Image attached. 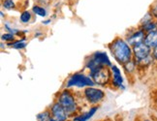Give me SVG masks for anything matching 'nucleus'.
Instances as JSON below:
<instances>
[{
    "instance_id": "12",
    "label": "nucleus",
    "mask_w": 157,
    "mask_h": 121,
    "mask_svg": "<svg viewBox=\"0 0 157 121\" xmlns=\"http://www.w3.org/2000/svg\"><path fill=\"white\" fill-rule=\"evenodd\" d=\"M144 43L146 44L147 47H149L151 50L154 48L155 47H157V30H154V31H150V32L147 33L146 37H144Z\"/></svg>"
},
{
    "instance_id": "14",
    "label": "nucleus",
    "mask_w": 157,
    "mask_h": 121,
    "mask_svg": "<svg viewBox=\"0 0 157 121\" xmlns=\"http://www.w3.org/2000/svg\"><path fill=\"white\" fill-rule=\"evenodd\" d=\"M51 118H52V114L50 110H47L37 115V121H50Z\"/></svg>"
},
{
    "instance_id": "17",
    "label": "nucleus",
    "mask_w": 157,
    "mask_h": 121,
    "mask_svg": "<svg viewBox=\"0 0 157 121\" xmlns=\"http://www.w3.org/2000/svg\"><path fill=\"white\" fill-rule=\"evenodd\" d=\"M26 42L25 40H19V41H16L14 43H11V47L16 48V50H22L26 47Z\"/></svg>"
},
{
    "instance_id": "1",
    "label": "nucleus",
    "mask_w": 157,
    "mask_h": 121,
    "mask_svg": "<svg viewBox=\"0 0 157 121\" xmlns=\"http://www.w3.org/2000/svg\"><path fill=\"white\" fill-rule=\"evenodd\" d=\"M109 48H110L114 59L119 64L125 65L127 62L132 60L133 50L131 46L125 40L119 37L116 38L109 45Z\"/></svg>"
},
{
    "instance_id": "10",
    "label": "nucleus",
    "mask_w": 157,
    "mask_h": 121,
    "mask_svg": "<svg viewBox=\"0 0 157 121\" xmlns=\"http://www.w3.org/2000/svg\"><path fill=\"white\" fill-rule=\"evenodd\" d=\"M111 70H112V75H113V81H112L113 85L114 87L124 90L125 87L123 85V78L121 77V72H120V70L116 65H112Z\"/></svg>"
},
{
    "instance_id": "25",
    "label": "nucleus",
    "mask_w": 157,
    "mask_h": 121,
    "mask_svg": "<svg viewBox=\"0 0 157 121\" xmlns=\"http://www.w3.org/2000/svg\"><path fill=\"white\" fill-rule=\"evenodd\" d=\"M50 121H57V120H56V119H54L53 117H52V118L50 119Z\"/></svg>"
},
{
    "instance_id": "24",
    "label": "nucleus",
    "mask_w": 157,
    "mask_h": 121,
    "mask_svg": "<svg viewBox=\"0 0 157 121\" xmlns=\"http://www.w3.org/2000/svg\"><path fill=\"white\" fill-rule=\"evenodd\" d=\"M51 22H52V20H47V21H43L42 23H43V24H49V23H51Z\"/></svg>"
},
{
    "instance_id": "4",
    "label": "nucleus",
    "mask_w": 157,
    "mask_h": 121,
    "mask_svg": "<svg viewBox=\"0 0 157 121\" xmlns=\"http://www.w3.org/2000/svg\"><path fill=\"white\" fill-rule=\"evenodd\" d=\"M99 66H105V67H111L112 66L108 54L104 51H95L89 57V59H87L86 64V67L89 70V72L99 67Z\"/></svg>"
},
{
    "instance_id": "3",
    "label": "nucleus",
    "mask_w": 157,
    "mask_h": 121,
    "mask_svg": "<svg viewBox=\"0 0 157 121\" xmlns=\"http://www.w3.org/2000/svg\"><path fill=\"white\" fill-rule=\"evenodd\" d=\"M94 84L95 82L90 78V76H86L83 73H75L66 81V87H92L94 86Z\"/></svg>"
},
{
    "instance_id": "7",
    "label": "nucleus",
    "mask_w": 157,
    "mask_h": 121,
    "mask_svg": "<svg viewBox=\"0 0 157 121\" xmlns=\"http://www.w3.org/2000/svg\"><path fill=\"white\" fill-rule=\"evenodd\" d=\"M133 50V54H134V61L136 64L140 63L143 60L148 58L149 56H151V48L147 47L144 43H141L137 46H134L132 47Z\"/></svg>"
},
{
    "instance_id": "19",
    "label": "nucleus",
    "mask_w": 157,
    "mask_h": 121,
    "mask_svg": "<svg viewBox=\"0 0 157 121\" xmlns=\"http://www.w3.org/2000/svg\"><path fill=\"white\" fill-rule=\"evenodd\" d=\"M124 66V69H125V71L127 72V73H132L133 71L135 70V68H136V62L135 61H133V60H131V61H129V62H127L125 65H123Z\"/></svg>"
},
{
    "instance_id": "26",
    "label": "nucleus",
    "mask_w": 157,
    "mask_h": 121,
    "mask_svg": "<svg viewBox=\"0 0 157 121\" xmlns=\"http://www.w3.org/2000/svg\"><path fill=\"white\" fill-rule=\"evenodd\" d=\"M143 121H151L150 119H144V120H143Z\"/></svg>"
},
{
    "instance_id": "18",
    "label": "nucleus",
    "mask_w": 157,
    "mask_h": 121,
    "mask_svg": "<svg viewBox=\"0 0 157 121\" xmlns=\"http://www.w3.org/2000/svg\"><path fill=\"white\" fill-rule=\"evenodd\" d=\"M153 19H154V17H153V16L151 14H150V12H147V13L144 15V17L141 21V27L144 26V25H146V24H147L149 22L153 21Z\"/></svg>"
},
{
    "instance_id": "28",
    "label": "nucleus",
    "mask_w": 157,
    "mask_h": 121,
    "mask_svg": "<svg viewBox=\"0 0 157 121\" xmlns=\"http://www.w3.org/2000/svg\"></svg>"
},
{
    "instance_id": "2",
    "label": "nucleus",
    "mask_w": 157,
    "mask_h": 121,
    "mask_svg": "<svg viewBox=\"0 0 157 121\" xmlns=\"http://www.w3.org/2000/svg\"><path fill=\"white\" fill-rule=\"evenodd\" d=\"M57 102L62 108L65 110L66 113L68 114V116H74L77 114L78 115V104L76 102V99L74 95L72 94L68 89H64L58 94Z\"/></svg>"
},
{
    "instance_id": "6",
    "label": "nucleus",
    "mask_w": 157,
    "mask_h": 121,
    "mask_svg": "<svg viewBox=\"0 0 157 121\" xmlns=\"http://www.w3.org/2000/svg\"><path fill=\"white\" fill-rule=\"evenodd\" d=\"M84 99L87 101L88 104L93 106H98V104L105 99V92L102 89L95 87H86L83 91Z\"/></svg>"
},
{
    "instance_id": "11",
    "label": "nucleus",
    "mask_w": 157,
    "mask_h": 121,
    "mask_svg": "<svg viewBox=\"0 0 157 121\" xmlns=\"http://www.w3.org/2000/svg\"><path fill=\"white\" fill-rule=\"evenodd\" d=\"M98 108H99V106H93L90 108L86 112L80 113V114H78V115H76L73 118V120L74 121H88L90 118H92L94 116V114L98 111Z\"/></svg>"
},
{
    "instance_id": "20",
    "label": "nucleus",
    "mask_w": 157,
    "mask_h": 121,
    "mask_svg": "<svg viewBox=\"0 0 157 121\" xmlns=\"http://www.w3.org/2000/svg\"><path fill=\"white\" fill-rule=\"evenodd\" d=\"M2 6L5 9L11 10V9L15 8V2H14V0H3Z\"/></svg>"
},
{
    "instance_id": "16",
    "label": "nucleus",
    "mask_w": 157,
    "mask_h": 121,
    "mask_svg": "<svg viewBox=\"0 0 157 121\" xmlns=\"http://www.w3.org/2000/svg\"><path fill=\"white\" fill-rule=\"evenodd\" d=\"M31 20V13H30L29 11H23L22 13L21 14V17H20V21L21 23L23 24H26L30 21Z\"/></svg>"
},
{
    "instance_id": "8",
    "label": "nucleus",
    "mask_w": 157,
    "mask_h": 121,
    "mask_svg": "<svg viewBox=\"0 0 157 121\" xmlns=\"http://www.w3.org/2000/svg\"><path fill=\"white\" fill-rule=\"evenodd\" d=\"M50 112L52 114V117L56 119L57 121H67L68 119V114L66 113L65 110L62 108V106L56 101L50 108Z\"/></svg>"
},
{
    "instance_id": "15",
    "label": "nucleus",
    "mask_w": 157,
    "mask_h": 121,
    "mask_svg": "<svg viewBox=\"0 0 157 121\" xmlns=\"http://www.w3.org/2000/svg\"><path fill=\"white\" fill-rule=\"evenodd\" d=\"M32 12L37 16H40V17H46L47 16V11L46 9H44L43 7H41V6H38V5H34L32 7Z\"/></svg>"
},
{
    "instance_id": "13",
    "label": "nucleus",
    "mask_w": 157,
    "mask_h": 121,
    "mask_svg": "<svg viewBox=\"0 0 157 121\" xmlns=\"http://www.w3.org/2000/svg\"><path fill=\"white\" fill-rule=\"evenodd\" d=\"M140 28H142L146 33H148L150 31H154V30H157V21H153L149 22V23L146 24V25L140 27Z\"/></svg>"
},
{
    "instance_id": "9",
    "label": "nucleus",
    "mask_w": 157,
    "mask_h": 121,
    "mask_svg": "<svg viewBox=\"0 0 157 121\" xmlns=\"http://www.w3.org/2000/svg\"><path fill=\"white\" fill-rule=\"evenodd\" d=\"M144 37H146V32L144 31L142 28H139L138 30L133 31L131 34H129L126 37V42L132 47L137 46L141 43H144Z\"/></svg>"
},
{
    "instance_id": "27",
    "label": "nucleus",
    "mask_w": 157,
    "mask_h": 121,
    "mask_svg": "<svg viewBox=\"0 0 157 121\" xmlns=\"http://www.w3.org/2000/svg\"><path fill=\"white\" fill-rule=\"evenodd\" d=\"M71 121H74V120H71Z\"/></svg>"
},
{
    "instance_id": "23",
    "label": "nucleus",
    "mask_w": 157,
    "mask_h": 121,
    "mask_svg": "<svg viewBox=\"0 0 157 121\" xmlns=\"http://www.w3.org/2000/svg\"><path fill=\"white\" fill-rule=\"evenodd\" d=\"M151 56L153 59L157 60V47H155L154 48H152V51H151Z\"/></svg>"
},
{
    "instance_id": "21",
    "label": "nucleus",
    "mask_w": 157,
    "mask_h": 121,
    "mask_svg": "<svg viewBox=\"0 0 157 121\" xmlns=\"http://www.w3.org/2000/svg\"><path fill=\"white\" fill-rule=\"evenodd\" d=\"M150 14H151L153 16V17H156L157 19V0H155V1L151 4V6H150Z\"/></svg>"
},
{
    "instance_id": "5",
    "label": "nucleus",
    "mask_w": 157,
    "mask_h": 121,
    "mask_svg": "<svg viewBox=\"0 0 157 121\" xmlns=\"http://www.w3.org/2000/svg\"><path fill=\"white\" fill-rule=\"evenodd\" d=\"M111 72L105 66H99L94 70L89 72V76L92 78L95 84L99 85H105V84L110 82L111 80Z\"/></svg>"
},
{
    "instance_id": "22",
    "label": "nucleus",
    "mask_w": 157,
    "mask_h": 121,
    "mask_svg": "<svg viewBox=\"0 0 157 121\" xmlns=\"http://www.w3.org/2000/svg\"><path fill=\"white\" fill-rule=\"evenodd\" d=\"M1 39L6 42H11V41L15 40V35L11 34V33H5V34H2Z\"/></svg>"
}]
</instances>
